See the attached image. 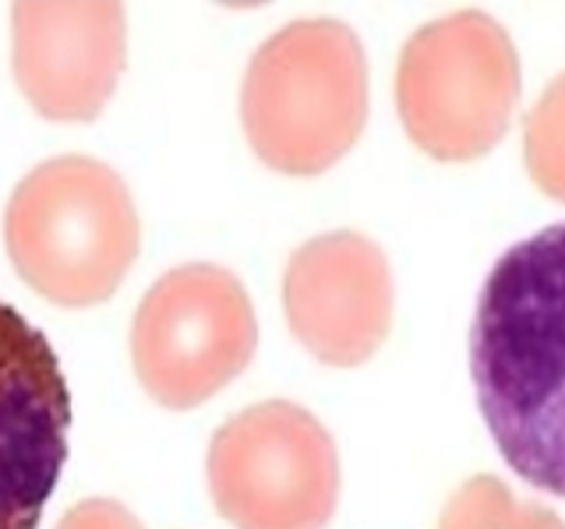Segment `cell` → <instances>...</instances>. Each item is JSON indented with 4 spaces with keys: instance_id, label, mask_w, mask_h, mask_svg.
<instances>
[{
    "instance_id": "obj_1",
    "label": "cell",
    "mask_w": 565,
    "mask_h": 529,
    "mask_svg": "<svg viewBox=\"0 0 565 529\" xmlns=\"http://www.w3.org/2000/svg\"><path fill=\"white\" fill-rule=\"evenodd\" d=\"M470 370L509 469L565 498V223L494 261L477 296Z\"/></svg>"
},
{
    "instance_id": "obj_2",
    "label": "cell",
    "mask_w": 565,
    "mask_h": 529,
    "mask_svg": "<svg viewBox=\"0 0 565 529\" xmlns=\"http://www.w3.org/2000/svg\"><path fill=\"white\" fill-rule=\"evenodd\" d=\"M4 240L18 276L50 304L96 307L138 258V212L106 163L61 155L14 187Z\"/></svg>"
},
{
    "instance_id": "obj_3",
    "label": "cell",
    "mask_w": 565,
    "mask_h": 529,
    "mask_svg": "<svg viewBox=\"0 0 565 529\" xmlns=\"http://www.w3.org/2000/svg\"><path fill=\"white\" fill-rule=\"evenodd\" d=\"M367 82L358 35L329 18L265 40L244 75L241 117L265 166L294 176L329 170L364 128Z\"/></svg>"
},
{
    "instance_id": "obj_4",
    "label": "cell",
    "mask_w": 565,
    "mask_h": 529,
    "mask_svg": "<svg viewBox=\"0 0 565 529\" xmlns=\"http://www.w3.org/2000/svg\"><path fill=\"white\" fill-rule=\"evenodd\" d=\"M209 494L234 529H326L340 501L332 434L305 406L258 402L212 438Z\"/></svg>"
},
{
    "instance_id": "obj_5",
    "label": "cell",
    "mask_w": 565,
    "mask_h": 529,
    "mask_svg": "<svg viewBox=\"0 0 565 529\" xmlns=\"http://www.w3.org/2000/svg\"><path fill=\"white\" fill-rule=\"evenodd\" d=\"M258 346L247 290L220 264H181L138 304L131 364L141 388L167 410L202 406L244 375Z\"/></svg>"
},
{
    "instance_id": "obj_6",
    "label": "cell",
    "mask_w": 565,
    "mask_h": 529,
    "mask_svg": "<svg viewBox=\"0 0 565 529\" xmlns=\"http://www.w3.org/2000/svg\"><path fill=\"white\" fill-rule=\"evenodd\" d=\"M512 46L484 14H456L420 29L399 64V114L417 145L463 163L499 141L516 102Z\"/></svg>"
},
{
    "instance_id": "obj_7",
    "label": "cell",
    "mask_w": 565,
    "mask_h": 529,
    "mask_svg": "<svg viewBox=\"0 0 565 529\" xmlns=\"http://www.w3.org/2000/svg\"><path fill=\"white\" fill-rule=\"evenodd\" d=\"M71 392L46 335L0 300V529H40L67 463Z\"/></svg>"
},
{
    "instance_id": "obj_8",
    "label": "cell",
    "mask_w": 565,
    "mask_h": 529,
    "mask_svg": "<svg viewBox=\"0 0 565 529\" xmlns=\"http://www.w3.org/2000/svg\"><path fill=\"white\" fill-rule=\"evenodd\" d=\"M287 322L315 360L361 367L379 353L393 325L388 261L361 234H326L308 240L282 279Z\"/></svg>"
},
{
    "instance_id": "obj_9",
    "label": "cell",
    "mask_w": 565,
    "mask_h": 529,
    "mask_svg": "<svg viewBox=\"0 0 565 529\" xmlns=\"http://www.w3.org/2000/svg\"><path fill=\"white\" fill-rule=\"evenodd\" d=\"M14 78L50 120H93L124 71L120 0H14Z\"/></svg>"
},
{
    "instance_id": "obj_10",
    "label": "cell",
    "mask_w": 565,
    "mask_h": 529,
    "mask_svg": "<svg viewBox=\"0 0 565 529\" xmlns=\"http://www.w3.org/2000/svg\"><path fill=\"white\" fill-rule=\"evenodd\" d=\"M438 529H565L558 511L516 498L499 476H470L449 505L441 508Z\"/></svg>"
},
{
    "instance_id": "obj_11",
    "label": "cell",
    "mask_w": 565,
    "mask_h": 529,
    "mask_svg": "<svg viewBox=\"0 0 565 529\" xmlns=\"http://www.w3.org/2000/svg\"><path fill=\"white\" fill-rule=\"evenodd\" d=\"M526 163L530 176L565 202V82L526 120Z\"/></svg>"
},
{
    "instance_id": "obj_12",
    "label": "cell",
    "mask_w": 565,
    "mask_h": 529,
    "mask_svg": "<svg viewBox=\"0 0 565 529\" xmlns=\"http://www.w3.org/2000/svg\"><path fill=\"white\" fill-rule=\"evenodd\" d=\"M57 529H141V522L110 498H88L71 508Z\"/></svg>"
}]
</instances>
